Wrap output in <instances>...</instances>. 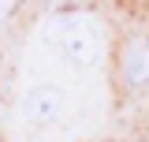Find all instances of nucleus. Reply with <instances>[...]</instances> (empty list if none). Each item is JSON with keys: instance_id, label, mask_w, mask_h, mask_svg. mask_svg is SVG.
<instances>
[{"instance_id": "f257e3e1", "label": "nucleus", "mask_w": 149, "mask_h": 142, "mask_svg": "<svg viewBox=\"0 0 149 142\" xmlns=\"http://www.w3.org/2000/svg\"><path fill=\"white\" fill-rule=\"evenodd\" d=\"M123 71H127V82H130V86H142V82L149 79V45H146V41H134V45L127 49Z\"/></svg>"}]
</instances>
